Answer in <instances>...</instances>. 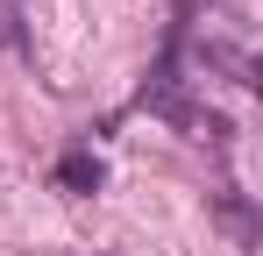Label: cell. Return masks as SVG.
I'll use <instances>...</instances> for the list:
<instances>
[{
    "mask_svg": "<svg viewBox=\"0 0 263 256\" xmlns=\"http://www.w3.org/2000/svg\"><path fill=\"white\" fill-rule=\"evenodd\" d=\"M100 178H107V171H100V157H92L86 142H79V150H64V164H57V185H64V192H79V199H86V192H100Z\"/></svg>",
    "mask_w": 263,
    "mask_h": 256,
    "instance_id": "cell-1",
    "label": "cell"
}]
</instances>
